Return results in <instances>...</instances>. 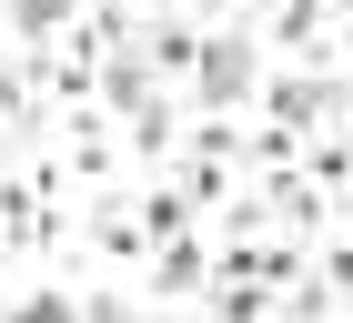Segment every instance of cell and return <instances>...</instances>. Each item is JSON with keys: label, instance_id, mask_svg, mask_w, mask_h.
I'll return each instance as SVG.
<instances>
[{"label": "cell", "instance_id": "obj_1", "mask_svg": "<svg viewBox=\"0 0 353 323\" xmlns=\"http://www.w3.org/2000/svg\"><path fill=\"white\" fill-rule=\"evenodd\" d=\"M263 101H272V121H283V132H313V121L333 111V81H272Z\"/></svg>", "mask_w": 353, "mask_h": 323}, {"label": "cell", "instance_id": "obj_2", "mask_svg": "<svg viewBox=\"0 0 353 323\" xmlns=\"http://www.w3.org/2000/svg\"><path fill=\"white\" fill-rule=\"evenodd\" d=\"M243 81H252L243 41H212V51H202V91H212V101H243Z\"/></svg>", "mask_w": 353, "mask_h": 323}, {"label": "cell", "instance_id": "obj_3", "mask_svg": "<svg viewBox=\"0 0 353 323\" xmlns=\"http://www.w3.org/2000/svg\"><path fill=\"white\" fill-rule=\"evenodd\" d=\"M61 21H71L61 0H10V30H21V41H41V30H61Z\"/></svg>", "mask_w": 353, "mask_h": 323}, {"label": "cell", "instance_id": "obj_4", "mask_svg": "<svg viewBox=\"0 0 353 323\" xmlns=\"http://www.w3.org/2000/svg\"><path fill=\"white\" fill-rule=\"evenodd\" d=\"M10 323H81V303H61V293H41V303H21Z\"/></svg>", "mask_w": 353, "mask_h": 323}]
</instances>
